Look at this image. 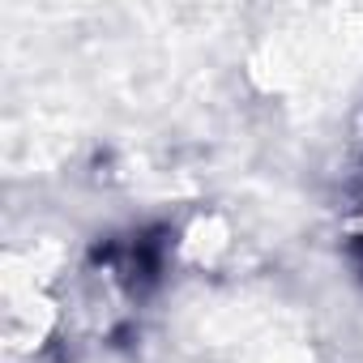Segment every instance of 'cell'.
Listing matches in <instances>:
<instances>
[{
  "mask_svg": "<svg viewBox=\"0 0 363 363\" xmlns=\"http://www.w3.org/2000/svg\"><path fill=\"white\" fill-rule=\"evenodd\" d=\"M350 244H354V252L363 257V210L350 218Z\"/></svg>",
  "mask_w": 363,
  "mask_h": 363,
  "instance_id": "cell-1",
  "label": "cell"
}]
</instances>
